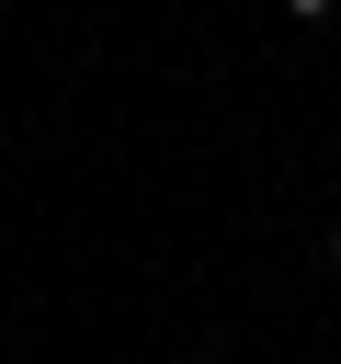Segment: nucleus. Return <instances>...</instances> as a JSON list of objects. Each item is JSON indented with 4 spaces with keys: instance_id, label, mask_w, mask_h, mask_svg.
<instances>
[{
    "instance_id": "obj_1",
    "label": "nucleus",
    "mask_w": 341,
    "mask_h": 364,
    "mask_svg": "<svg viewBox=\"0 0 341 364\" xmlns=\"http://www.w3.org/2000/svg\"><path fill=\"white\" fill-rule=\"evenodd\" d=\"M318 262H330V273H341V228H330V239H318Z\"/></svg>"
},
{
    "instance_id": "obj_2",
    "label": "nucleus",
    "mask_w": 341,
    "mask_h": 364,
    "mask_svg": "<svg viewBox=\"0 0 341 364\" xmlns=\"http://www.w3.org/2000/svg\"><path fill=\"white\" fill-rule=\"evenodd\" d=\"M284 11H330V0H284Z\"/></svg>"
}]
</instances>
